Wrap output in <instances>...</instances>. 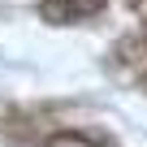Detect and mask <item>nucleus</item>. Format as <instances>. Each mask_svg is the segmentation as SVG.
Returning <instances> with one entry per match:
<instances>
[{"instance_id":"obj_1","label":"nucleus","mask_w":147,"mask_h":147,"mask_svg":"<svg viewBox=\"0 0 147 147\" xmlns=\"http://www.w3.org/2000/svg\"><path fill=\"white\" fill-rule=\"evenodd\" d=\"M104 9V0H43V18L48 22H78Z\"/></svg>"}]
</instances>
